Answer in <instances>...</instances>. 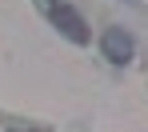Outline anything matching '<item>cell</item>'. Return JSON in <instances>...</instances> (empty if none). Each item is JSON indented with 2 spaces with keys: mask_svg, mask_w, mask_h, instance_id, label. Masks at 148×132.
<instances>
[{
  "mask_svg": "<svg viewBox=\"0 0 148 132\" xmlns=\"http://www.w3.org/2000/svg\"><path fill=\"white\" fill-rule=\"evenodd\" d=\"M132 48H136V44H132V36H128L124 28H108V32H104V56H108L112 64H128V60H132Z\"/></svg>",
  "mask_w": 148,
  "mask_h": 132,
  "instance_id": "obj_2",
  "label": "cell"
},
{
  "mask_svg": "<svg viewBox=\"0 0 148 132\" xmlns=\"http://www.w3.org/2000/svg\"><path fill=\"white\" fill-rule=\"evenodd\" d=\"M52 20H56V28H60L68 40H76V44H88V24H84V16H80L76 8L60 4V8L52 12Z\"/></svg>",
  "mask_w": 148,
  "mask_h": 132,
  "instance_id": "obj_1",
  "label": "cell"
}]
</instances>
